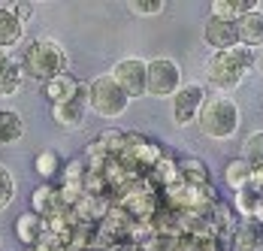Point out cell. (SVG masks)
<instances>
[{"instance_id": "cell-30", "label": "cell", "mask_w": 263, "mask_h": 251, "mask_svg": "<svg viewBox=\"0 0 263 251\" xmlns=\"http://www.w3.org/2000/svg\"><path fill=\"white\" fill-rule=\"evenodd\" d=\"M0 251H3V248H0Z\"/></svg>"}, {"instance_id": "cell-29", "label": "cell", "mask_w": 263, "mask_h": 251, "mask_svg": "<svg viewBox=\"0 0 263 251\" xmlns=\"http://www.w3.org/2000/svg\"><path fill=\"white\" fill-rule=\"evenodd\" d=\"M257 70H260V73H263V51H260V55H257Z\"/></svg>"}, {"instance_id": "cell-20", "label": "cell", "mask_w": 263, "mask_h": 251, "mask_svg": "<svg viewBox=\"0 0 263 251\" xmlns=\"http://www.w3.org/2000/svg\"><path fill=\"white\" fill-rule=\"evenodd\" d=\"M248 178H251V164H248L245 157L227 160V167H224V182H227V188L242 191V188L248 185Z\"/></svg>"}, {"instance_id": "cell-24", "label": "cell", "mask_w": 263, "mask_h": 251, "mask_svg": "<svg viewBox=\"0 0 263 251\" xmlns=\"http://www.w3.org/2000/svg\"><path fill=\"white\" fill-rule=\"evenodd\" d=\"M127 9H130L133 15L148 19V15H160L166 9V3L163 0H127Z\"/></svg>"}, {"instance_id": "cell-13", "label": "cell", "mask_w": 263, "mask_h": 251, "mask_svg": "<svg viewBox=\"0 0 263 251\" xmlns=\"http://www.w3.org/2000/svg\"><path fill=\"white\" fill-rule=\"evenodd\" d=\"M254 9H260L257 0H212L209 15L212 19H221V22H233V25H236L242 15H248V12H254Z\"/></svg>"}, {"instance_id": "cell-16", "label": "cell", "mask_w": 263, "mask_h": 251, "mask_svg": "<svg viewBox=\"0 0 263 251\" xmlns=\"http://www.w3.org/2000/svg\"><path fill=\"white\" fill-rule=\"evenodd\" d=\"M43 88H46V100L52 106H61V103H67L79 91V79H73L70 73H61V76H54L52 82H46Z\"/></svg>"}, {"instance_id": "cell-4", "label": "cell", "mask_w": 263, "mask_h": 251, "mask_svg": "<svg viewBox=\"0 0 263 251\" xmlns=\"http://www.w3.org/2000/svg\"><path fill=\"white\" fill-rule=\"evenodd\" d=\"M88 103L100 118H121L130 106V97L118 88V82L109 73H100L88 82Z\"/></svg>"}, {"instance_id": "cell-12", "label": "cell", "mask_w": 263, "mask_h": 251, "mask_svg": "<svg viewBox=\"0 0 263 251\" xmlns=\"http://www.w3.org/2000/svg\"><path fill=\"white\" fill-rule=\"evenodd\" d=\"M15 236H18V242H25L27 248L40 245V242L46 239V218L36 215V212L18 215V218H15Z\"/></svg>"}, {"instance_id": "cell-22", "label": "cell", "mask_w": 263, "mask_h": 251, "mask_svg": "<svg viewBox=\"0 0 263 251\" xmlns=\"http://www.w3.org/2000/svg\"><path fill=\"white\" fill-rule=\"evenodd\" d=\"M33 170L46 178V182H52V178L64 170V167H61V154H58L54 149H43L40 154H36V160H33Z\"/></svg>"}, {"instance_id": "cell-18", "label": "cell", "mask_w": 263, "mask_h": 251, "mask_svg": "<svg viewBox=\"0 0 263 251\" xmlns=\"http://www.w3.org/2000/svg\"><path fill=\"white\" fill-rule=\"evenodd\" d=\"M179 173H182V182L191 188H209V167L200 157H182Z\"/></svg>"}, {"instance_id": "cell-11", "label": "cell", "mask_w": 263, "mask_h": 251, "mask_svg": "<svg viewBox=\"0 0 263 251\" xmlns=\"http://www.w3.org/2000/svg\"><path fill=\"white\" fill-rule=\"evenodd\" d=\"M239 46L245 49H263V9H254L236 22Z\"/></svg>"}, {"instance_id": "cell-15", "label": "cell", "mask_w": 263, "mask_h": 251, "mask_svg": "<svg viewBox=\"0 0 263 251\" xmlns=\"http://www.w3.org/2000/svg\"><path fill=\"white\" fill-rule=\"evenodd\" d=\"M25 136V118L18 109H0V146H15Z\"/></svg>"}, {"instance_id": "cell-28", "label": "cell", "mask_w": 263, "mask_h": 251, "mask_svg": "<svg viewBox=\"0 0 263 251\" xmlns=\"http://www.w3.org/2000/svg\"><path fill=\"white\" fill-rule=\"evenodd\" d=\"M251 221H257V224H263V200L257 203V209H254V218Z\"/></svg>"}, {"instance_id": "cell-14", "label": "cell", "mask_w": 263, "mask_h": 251, "mask_svg": "<svg viewBox=\"0 0 263 251\" xmlns=\"http://www.w3.org/2000/svg\"><path fill=\"white\" fill-rule=\"evenodd\" d=\"M25 40V25L12 15L9 6H0V51H12Z\"/></svg>"}, {"instance_id": "cell-3", "label": "cell", "mask_w": 263, "mask_h": 251, "mask_svg": "<svg viewBox=\"0 0 263 251\" xmlns=\"http://www.w3.org/2000/svg\"><path fill=\"white\" fill-rule=\"evenodd\" d=\"M239 121H242L239 103L227 94H215V97H206L203 109H200V118H197V127L206 139L224 142V139L236 136Z\"/></svg>"}, {"instance_id": "cell-8", "label": "cell", "mask_w": 263, "mask_h": 251, "mask_svg": "<svg viewBox=\"0 0 263 251\" xmlns=\"http://www.w3.org/2000/svg\"><path fill=\"white\" fill-rule=\"evenodd\" d=\"M88 109H91V103H88V85L79 82V91H76L70 100L61 103V106H52V118L64 127V130H79V127L85 124Z\"/></svg>"}, {"instance_id": "cell-27", "label": "cell", "mask_w": 263, "mask_h": 251, "mask_svg": "<svg viewBox=\"0 0 263 251\" xmlns=\"http://www.w3.org/2000/svg\"><path fill=\"white\" fill-rule=\"evenodd\" d=\"M254 197H260L263 200V170H251V178H248V185H245Z\"/></svg>"}, {"instance_id": "cell-10", "label": "cell", "mask_w": 263, "mask_h": 251, "mask_svg": "<svg viewBox=\"0 0 263 251\" xmlns=\"http://www.w3.org/2000/svg\"><path fill=\"white\" fill-rule=\"evenodd\" d=\"M22 82H25L22 58H15L12 51H0V97H12V94H18Z\"/></svg>"}, {"instance_id": "cell-1", "label": "cell", "mask_w": 263, "mask_h": 251, "mask_svg": "<svg viewBox=\"0 0 263 251\" xmlns=\"http://www.w3.org/2000/svg\"><path fill=\"white\" fill-rule=\"evenodd\" d=\"M257 67V55L254 49L233 46L227 51H212L206 58V82L218 94H230L242 85V79Z\"/></svg>"}, {"instance_id": "cell-21", "label": "cell", "mask_w": 263, "mask_h": 251, "mask_svg": "<svg viewBox=\"0 0 263 251\" xmlns=\"http://www.w3.org/2000/svg\"><path fill=\"white\" fill-rule=\"evenodd\" d=\"M152 176H155V182H158L160 188H173V185H179V182H182L179 160H173V157H160L158 167L152 170Z\"/></svg>"}, {"instance_id": "cell-23", "label": "cell", "mask_w": 263, "mask_h": 251, "mask_svg": "<svg viewBox=\"0 0 263 251\" xmlns=\"http://www.w3.org/2000/svg\"><path fill=\"white\" fill-rule=\"evenodd\" d=\"M242 157L251 164V170H263V130H254L245 136V146H242Z\"/></svg>"}, {"instance_id": "cell-9", "label": "cell", "mask_w": 263, "mask_h": 251, "mask_svg": "<svg viewBox=\"0 0 263 251\" xmlns=\"http://www.w3.org/2000/svg\"><path fill=\"white\" fill-rule=\"evenodd\" d=\"M203 40L212 51H227L239 46V37H236V25L233 22H221V19H206V27H203Z\"/></svg>"}, {"instance_id": "cell-2", "label": "cell", "mask_w": 263, "mask_h": 251, "mask_svg": "<svg viewBox=\"0 0 263 251\" xmlns=\"http://www.w3.org/2000/svg\"><path fill=\"white\" fill-rule=\"evenodd\" d=\"M22 70H25V79L46 85V82H52L54 76H61L67 70V51L52 37H36L22 51Z\"/></svg>"}, {"instance_id": "cell-19", "label": "cell", "mask_w": 263, "mask_h": 251, "mask_svg": "<svg viewBox=\"0 0 263 251\" xmlns=\"http://www.w3.org/2000/svg\"><path fill=\"white\" fill-rule=\"evenodd\" d=\"M58 209H64V203H61V194L54 191L49 182H46V185H40V188L33 191V209H30V212H36V215H43V218H46V215L52 218Z\"/></svg>"}, {"instance_id": "cell-25", "label": "cell", "mask_w": 263, "mask_h": 251, "mask_svg": "<svg viewBox=\"0 0 263 251\" xmlns=\"http://www.w3.org/2000/svg\"><path fill=\"white\" fill-rule=\"evenodd\" d=\"M15 200V176L0 164V212Z\"/></svg>"}, {"instance_id": "cell-7", "label": "cell", "mask_w": 263, "mask_h": 251, "mask_svg": "<svg viewBox=\"0 0 263 251\" xmlns=\"http://www.w3.org/2000/svg\"><path fill=\"white\" fill-rule=\"evenodd\" d=\"M206 103V88L200 82H187L179 88V94L173 97V124L187 127L200 118V109Z\"/></svg>"}, {"instance_id": "cell-26", "label": "cell", "mask_w": 263, "mask_h": 251, "mask_svg": "<svg viewBox=\"0 0 263 251\" xmlns=\"http://www.w3.org/2000/svg\"><path fill=\"white\" fill-rule=\"evenodd\" d=\"M9 9H12V15H15L22 25H27V22H30V15H33V3H30V0H15Z\"/></svg>"}, {"instance_id": "cell-17", "label": "cell", "mask_w": 263, "mask_h": 251, "mask_svg": "<svg viewBox=\"0 0 263 251\" xmlns=\"http://www.w3.org/2000/svg\"><path fill=\"white\" fill-rule=\"evenodd\" d=\"M233 242L239 251H260L263 248V224L257 221H239Z\"/></svg>"}, {"instance_id": "cell-5", "label": "cell", "mask_w": 263, "mask_h": 251, "mask_svg": "<svg viewBox=\"0 0 263 251\" xmlns=\"http://www.w3.org/2000/svg\"><path fill=\"white\" fill-rule=\"evenodd\" d=\"M182 88V67L179 61L173 58H152L148 61V85H145V94L148 97H176Z\"/></svg>"}, {"instance_id": "cell-6", "label": "cell", "mask_w": 263, "mask_h": 251, "mask_svg": "<svg viewBox=\"0 0 263 251\" xmlns=\"http://www.w3.org/2000/svg\"><path fill=\"white\" fill-rule=\"evenodd\" d=\"M109 76L118 82V88L127 94V97H145V85H148V61L142 58H121L115 61V67L109 70Z\"/></svg>"}]
</instances>
